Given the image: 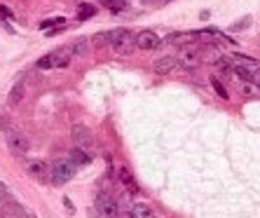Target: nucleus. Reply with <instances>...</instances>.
<instances>
[{
    "label": "nucleus",
    "mask_w": 260,
    "mask_h": 218,
    "mask_svg": "<svg viewBox=\"0 0 260 218\" xmlns=\"http://www.w3.org/2000/svg\"><path fill=\"white\" fill-rule=\"evenodd\" d=\"M110 45L120 56H129L136 49V35L127 28H117V31L110 33Z\"/></svg>",
    "instance_id": "nucleus-1"
},
{
    "label": "nucleus",
    "mask_w": 260,
    "mask_h": 218,
    "mask_svg": "<svg viewBox=\"0 0 260 218\" xmlns=\"http://www.w3.org/2000/svg\"><path fill=\"white\" fill-rule=\"evenodd\" d=\"M75 54L73 52V45H66V47H59V49H54L52 54H47V56H42L40 61H38V68H66L70 63V56Z\"/></svg>",
    "instance_id": "nucleus-2"
},
{
    "label": "nucleus",
    "mask_w": 260,
    "mask_h": 218,
    "mask_svg": "<svg viewBox=\"0 0 260 218\" xmlns=\"http://www.w3.org/2000/svg\"><path fill=\"white\" fill-rule=\"evenodd\" d=\"M73 176V164L68 160H56L52 164V183L54 185H63L66 181H70Z\"/></svg>",
    "instance_id": "nucleus-3"
},
{
    "label": "nucleus",
    "mask_w": 260,
    "mask_h": 218,
    "mask_svg": "<svg viewBox=\"0 0 260 218\" xmlns=\"http://www.w3.org/2000/svg\"><path fill=\"white\" fill-rule=\"evenodd\" d=\"M234 75V85H237V89H239V94L244 96V99H260V85H255L251 78H244V75Z\"/></svg>",
    "instance_id": "nucleus-4"
},
{
    "label": "nucleus",
    "mask_w": 260,
    "mask_h": 218,
    "mask_svg": "<svg viewBox=\"0 0 260 218\" xmlns=\"http://www.w3.org/2000/svg\"><path fill=\"white\" fill-rule=\"evenodd\" d=\"M176 61L181 68H197L199 63H202V54H199L197 47H181Z\"/></svg>",
    "instance_id": "nucleus-5"
},
{
    "label": "nucleus",
    "mask_w": 260,
    "mask_h": 218,
    "mask_svg": "<svg viewBox=\"0 0 260 218\" xmlns=\"http://www.w3.org/2000/svg\"><path fill=\"white\" fill-rule=\"evenodd\" d=\"M26 171L35 181H40V183H49V181H52V167L45 164L42 160H31V162L26 164Z\"/></svg>",
    "instance_id": "nucleus-6"
},
{
    "label": "nucleus",
    "mask_w": 260,
    "mask_h": 218,
    "mask_svg": "<svg viewBox=\"0 0 260 218\" xmlns=\"http://www.w3.org/2000/svg\"><path fill=\"white\" fill-rule=\"evenodd\" d=\"M159 45H162V40H159V35L155 33V31H141V33L136 35V47L143 49V52H152V49H157Z\"/></svg>",
    "instance_id": "nucleus-7"
},
{
    "label": "nucleus",
    "mask_w": 260,
    "mask_h": 218,
    "mask_svg": "<svg viewBox=\"0 0 260 218\" xmlns=\"http://www.w3.org/2000/svg\"><path fill=\"white\" fill-rule=\"evenodd\" d=\"M73 143H75V148H80V150L92 148L94 138H92V131H89L84 124H75V127H73Z\"/></svg>",
    "instance_id": "nucleus-8"
},
{
    "label": "nucleus",
    "mask_w": 260,
    "mask_h": 218,
    "mask_svg": "<svg viewBox=\"0 0 260 218\" xmlns=\"http://www.w3.org/2000/svg\"><path fill=\"white\" fill-rule=\"evenodd\" d=\"M96 209H99V213L106 218H120L117 216V204H115V199L108 197V195H99L96 197Z\"/></svg>",
    "instance_id": "nucleus-9"
},
{
    "label": "nucleus",
    "mask_w": 260,
    "mask_h": 218,
    "mask_svg": "<svg viewBox=\"0 0 260 218\" xmlns=\"http://www.w3.org/2000/svg\"><path fill=\"white\" fill-rule=\"evenodd\" d=\"M7 146H10L14 153H19V155H26L28 148H31V141H28L24 134H19V131H12V134H7Z\"/></svg>",
    "instance_id": "nucleus-10"
},
{
    "label": "nucleus",
    "mask_w": 260,
    "mask_h": 218,
    "mask_svg": "<svg viewBox=\"0 0 260 218\" xmlns=\"http://www.w3.org/2000/svg\"><path fill=\"white\" fill-rule=\"evenodd\" d=\"M0 218H28V211L19 202H5L0 206Z\"/></svg>",
    "instance_id": "nucleus-11"
},
{
    "label": "nucleus",
    "mask_w": 260,
    "mask_h": 218,
    "mask_svg": "<svg viewBox=\"0 0 260 218\" xmlns=\"http://www.w3.org/2000/svg\"><path fill=\"white\" fill-rule=\"evenodd\" d=\"M176 66H178L176 56H162V59H157V61H155L152 70H155L157 75H166V73H171Z\"/></svg>",
    "instance_id": "nucleus-12"
},
{
    "label": "nucleus",
    "mask_w": 260,
    "mask_h": 218,
    "mask_svg": "<svg viewBox=\"0 0 260 218\" xmlns=\"http://www.w3.org/2000/svg\"><path fill=\"white\" fill-rule=\"evenodd\" d=\"M89 160H92V157L87 155V150L73 148V150L68 153V162L73 164V167H82V164H89Z\"/></svg>",
    "instance_id": "nucleus-13"
},
{
    "label": "nucleus",
    "mask_w": 260,
    "mask_h": 218,
    "mask_svg": "<svg viewBox=\"0 0 260 218\" xmlns=\"http://www.w3.org/2000/svg\"><path fill=\"white\" fill-rule=\"evenodd\" d=\"M232 61H234V66H239V68H258V61L255 59H251V56H244V54H234L232 56Z\"/></svg>",
    "instance_id": "nucleus-14"
},
{
    "label": "nucleus",
    "mask_w": 260,
    "mask_h": 218,
    "mask_svg": "<svg viewBox=\"0 0 260 218\" xmlns=\"http://www.w3.org/2000/svg\"><path fill=\"white\" fill-rule=\"evenodd\" d=\"M131 218H157V216L152 213L150 206H145V204H134V209H131Z\"/></svg>",
    "instance_id": "nucleus-15"
},
{
    "label": "nucleus",
    "mask_w": 260,
    "mask_h": 218,
    "mask_svg": "<svg viewBox=\"0 0 260 218\" xmlns=\"http://www.w3.org/2000/svg\"><path fill=\"white\" fill-rule=\"evenodd\" d=\"M103 5L108 7L110 12L113 14H120V12H124V10H127V0H103Z\"/></svg>",
    "instance_id": "nucleus-16"
},
{
    "label": "nucleus",
    "mask_w": 260,
    "mask_h": 218,
    "mask_svg": "<svg viewBox=\"0 0 260 218\" xmlns=\"http://www.w3.org/2000/svg\"><path fill=\"white\" fill-rule=\"evenodd\" d=\"M120 178H122V183L127 185V188H129V192L131 195H138V185H136V181H134V178H131V174L127 169H122L120 171Z\"/></svg>",
    "instance_id": "nucleus-17"
},
{
    "label": "nucleus",
    "mask_w": 260,
    "mask_h": 218,
    "mask_svg": "<svg viewBox=\"0 0 260 218\" xmlns=\"http://www.w3.org/2000/svg\"><path fill=\"white\" fill-rule=\"evenodd\" d=\"M21 96H24V82H17V85L10 89V103L17 106V103L21 101Z\"/></svg>",
    "instance_id": "nucleus-18"
},
{
    "label": "nucleus",
    "mask_w": 260,
    "mask_h": 218,
    "mask_svg": "<svg viewBox=\"0 0 260 218\" xmlns=\"http://www.w3.org/2000/svg\"><path fill=\"white\" fill-rule=\"evenodd\" d=\"M94 14H96V7L89 5V3H87V5H80V7H77V19H80V21L92 19Z\"/></svg>",
    "instance_id": "nucleus-19"
},
{
    "label": "nucleus",
    "mask_w": 260,
    "mask_h": 218,
    "mask_svg": "<svg viewBox=\"0 0 260 218\" xmlns=\"http://www.w3.org/2000/svg\"><path fill=\"white\" fill-rule=\"evenodd\" d=\"M92 45L94 47H106V42H110V33H96V35H92Z\"/></svg>",
    "instance_id": "nucleus-20"
},
{
    "label": "nucleus",
    "mask_w": 260,
    "mask_h": 218,
    "mask_svg": "<svg viewBox=\"0 0 260 218\" xmlns=\"http://www.w3.org/2000/svg\"><path fill=\"white\" fill-rule=\"evenodd\" d=\"M89 45H92V42H87V40H77L75 45H73V52H75V54H87V49H89Z\"/></svg>",
    "instance_id": "nucleus-21"
},
{
    "label": "nucleus",
    "mask_w": 260,
    "mask_h": 218,
    "mask_svg": "<svg viewBox=\"0 0 260 218\" xmlns=\"http://www.w3.org/2000/svg\"><path fill=\"white\" fill-rule=\"evenodd\" d=\"M211 82H213V89H216V92H218V94L223 96V99H227V92H225V89H223V85H220V80H218V78H211Z\"/></svg>",
    "instance_id": "nucleus-22"
},
{
    "label": "nucleus",
    "mask_w": 260,
    "mask_h": 218,
    "mask_svg": "<svg viewBox=\"0 0 260 218\" xmlns=\"http://www.w3.org/2000/svg\"><path fill=\"white\" fill-rule=\"evenodd\" d=\"M248 78L255 82V85H260V68H253V70H248Z\"/></svg>",
    "instance_id": "nucleus-23"
},
{
    "label": "nucleus",
    "mask_w": 260,
    "mask_h": 218,
    "mask_svg": "<svg viewBox=\"0 0 260 218\" xmlns=\"http://www.w3.org/2000/svg\"><path fill=\"white\" fill-rule=\"evenodd\" d=\"M63 206H66V209H68V211H70V213H75V206H73V202H70V199H68V197L63 199Z\"/></svg>",
    "instance_id": "nucleus-24"
},
{
    "label": "nucleus",
    "mask_w": 260,
    "mask_h": 218,
    "mask_svg": "<svg viewBox=\"0 0 260 218\" xmlns=\"http://www.w3.org/2000/svg\"><path fill=\"white\" fill-rule=\"evenodd\" d=\"M5 197H7V188H5V183L0 181V202H3Z\"/></svg>",
    "instance_id": "nucleus-25"
},
{
    "label": "nucleus",
    "mask_w": 260,
    "mask_h": 218,
    "mask_svg": "<svg viewBox=\"0 0 260 218\" xmlns=\"http://www.w3.org/2000/svg\"><path fill=\"white\" fill-rule=\"evenodd\" d=\"M141 3H148V5H155V3H166V0H141Z\"/></svg>",
    "instance_id": "nucleus-26"
},
{
    "label": "nucleus",
    "mask_w": 260,
    "mask_h": 218,
    "mask_svg": "<svg viewBox=\"0 0 260 218\" xmlns=\"http://www.w3.org/2000/svg\"><path fill=\"white\" fill-rule=\"evenodd\" d=\"M120 218H131V216H120Z\"/></svg>",
    "instance_id": "nucleus-27"
}]
</instances>
